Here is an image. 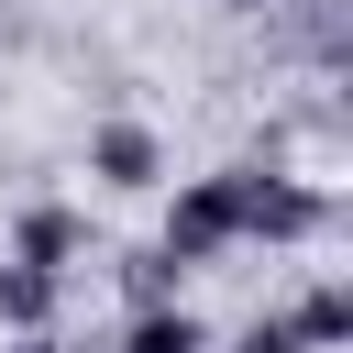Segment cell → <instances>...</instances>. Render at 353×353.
Listing matches in <instances>:
<instances>
[{"label": "cell", "mask_w": 353, "mask_h": 353, "mask_svg": "<svg viewBox=\"0 0 353 353\" xmlns=\"http://www.w3.org/2000/svg\"><path fill=\"white\" fill-rule=\"evenodd\" d=\"M320 221H331L320 188H287V176H254L243 165V243H309Z\"/></svg>", "instance_id": "7a4b0ae2"}, {"label": "cell", "mask_w": 353, "mask_h": 353, "mask_svg": "<svg viewBox=\"0 0 353 353\" xmlns=\"http://www.w3.org/2000/svg\"><path fill=\"white\" fill-rule=\"evenodd\" d=\"M121 287L154 309V298H176V265H165V254H132V265H121Z\"/></svg>", "instance_id": "ba28073f"}, {"label": "cell", "mask_w": 353, "mask_h": 353, "mask_svg": "<svg viewBox=\"0 0 353 353\" xmlns=\"http://www.w3.org/2000/svg\"><path fill=\"white\" fill-rule=\"evenodd\" d=\"M232 353H298V342H287V320H254V331H243Z\"/></svg>", "instance_id": "9c48e42d"}, {"label": "cell", "mask_w": 353, "mask_h": 353, "mask_svg": "<svg viewBox=\"0 0 353 353\" xmlns=\"http://www.w3.org/2000/svg\"><path fill=\"white\" fill-rule=\"evenodd\" d=\"M232 11H265V0H232Z\"/></svg>", "instance_id": "30bf717a"}, {"label": "cell", "mask_w": 353, "mask_h": 353, "mask_svg": "<svg viewBox=\"0 0 353 353\" xmlns=\"http://www.w3.org/2000/svg\"><path fill=\"white\" fill-rule=\"evenodd\" d=\"M121 353H210V331H199L176 298H154V309L132 320V342H121Z\"/></svg>", "instance_id": "8992f818"}, {"label": "cell", "mask_w": 353, "mask_h": 353, "mask_svg": "<svg viewBox=\"0 0 353 353\" xmlns=\"http://www.w3.org/2000/svg\"><path fill=\"white\" fill-rule=\"evenodd\" d=\"M55 287H66V276H44V265L0 254V320H11V331H44V320H55Z\"/></svg>", "instance_id": "5b68a950"}, {"label": "cell", "mask_w": 353, "mask_h": 353, "mask_svg": "<svg viewBox=\"0 0 353 353\" xmlns=\"http://www.w3.org/2000/svg\"><path fill=\"white\" fill-rule=\"evenodd\" d=\"M221 243H243V165H232V176H188L154 254H165V265H210Z\"/></svg>", "instance_id": "6da1fadb"}, {"label": "cell", "mask_w": 353, "mask_h": 353, "mask_svg": "<svg viewBox=\"0 0 353 353\" xmlns=\"http://www.w3.org/2000/svg\"><path fill=\"white\" fill-rule=\"evenodd\" d=\"M11 254H22V265H44V276H66V254H77V210H33Z\"/></svg>", "instance_id": "52a82bcc"}, {"label": "cell", "mask_w": 353, "mask_h": 353, "mask_svg": "<svg viewBox=\"0 0 353 353\" xmlns=\"http://www.w3.org/2000/svg\"><path fill=\"white\" fill-rule=\"evenodd\" d=\"M287 342H298V353H342V342H353V287H309L298 320H287Z\"/></svg>", "instance_id": "277c9868"}, {"label": "cell", "mask_w": 353, "mask_h": 353, "mask_svg": "<svg viewBox=\"0 0 353 353\" xmlns=\"http://www.w3.org/2000/svg\"><path fill=\"white\" fill-rule=\"evenodd\" d=\"M88 176H99V188H154V176H165V154H154V132H143V121H110V132L88 143Z\"/></svg>", "instance_id": "3957f363"}]
</instances>
